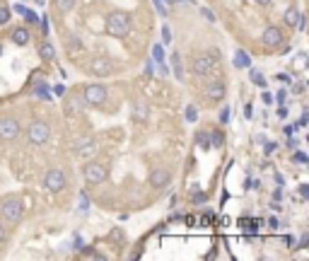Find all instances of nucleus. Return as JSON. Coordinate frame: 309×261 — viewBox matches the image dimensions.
<instances>
[{"label":"nucleus","mask_w":309,"mask_h":261,"mask_svg":"<svg viewBox=\"0 0 309 261\" xmlns=\"http://www.w3.org/2000/svg\"><path fill=\"white\" fill-rule=\"evenodd\" d=\"M107 32L116 39H126L131 34V15L123 10H114L107 17Z\"/></svg>","instance_id":"f257e3e1"},{"label":"nucleus","mask_w":309,"mask_h":261,"mask_svg":"<svg viewBox=\"0 0 309 261\" xmlns=\"http://www.w3.org/2000/svg\"><path fill=\"white\" fill-rule=\"evenodd\" d=\"M22 213H25L22 198H17V196H5V198L0 201V215H3V220H8V222H20V220H22Z\"/></svg>","instance_id":"f03ea898"},{"label":"nucleus","mask_w":309,"mask_h":261,"mask_svg":"<svg viewBox=\"0 0 309 261\" xmlns=\"http://www.w3.org/2000/svg\"><path fill=\"white\" fill-rule=\"evenodd\" d=\"M82 177L87 184H102V181H107L109 177V167L102 165V162H87V165L82 167Z\"/></svg>","instance_id":"7ed1b4c3"},{"label":"nucleus","mask_w":309,"mask_h":261,"mask_svg":"<svg viewBox=\"0 0 309 261\" xmlns=\"http://www.w3.org/2000/svg\"><path fill=\"white\" fill-rule=\"evenodd\" d=\"M66 186H68V177H66V172H63V169L54 167V169H49V172H46V177H44V189H46V191L58 193V191H63Z\"/></svg>","instance_id":"20e7f679"},{"label":"nucleus","mask_w":309,"mask_h":261,"mask_svg":"<svg viewBox=\"0 0 309 261\" xmlns=\"http://www.w3.org/2000/svg\"><path fill=\"white\" fill-rule=\"evenodd\" d=\"M215 66L217 63L208 54H201V56H193V58H191V70H193V75H198V78H208V75H213Z\"/></svg>","instance_id":"39448f33"},{"label":"nucleus","mask_w":309,"mask_h":261,"mask_svg":"<svg viewBox=\"0 0 309 261\" xmlns=\"http://www.w3.org/2000/svg\"><path fill=\"white\" fill-rule=\"evenodd\" d=\"M107 95H109V90L104 87V85H87L85 90H82V99L90 104V107H99V104H104L107 102Z\"/></svg>","instance_id":"423d86ee"},{"label":"nucleus","mask_w":309,"mask_h":261,"mask_svg":"<svg viewBox=\"0 0 309 261\" xmlns=\"http://www.w3.org/2000/svg\"><path fill=\"white\" fill-rule=\"evenodd\" d=\"M49 136H51V128H49L46 121H32V124H29L27 138L32 145H44V143L49 140Z\"/></svg>","instance_id":"0eeeda50"},{"label":"nucleus","mask_w":309,"mask_h":261,"mask_svg":"<svg viewBox=\"0 0 309 261\" xmlns=\"http://www.w3.org/2000/svg\"><path fill=\"white\" fill-rule=\"evenodd\" d=\"M87 73H92L94 78H109L114 73V63L109 61L107 56H97V58L90 61V70Z\"/></svg>","instance_id":"6e6552de"},{"label":"nucleus","mask_w":309,"mask_h":261,"mask_svg":"<svg viewBox=\"0 0 309 261\" xmlns=\"http://www.w3.org/2000/svg\"><path fill=\"white\" fill-rule=\"evenodd\" d=\"M20 131H22V126L15 116H3L0 119V140H15L20 136Z\"/></svg>","instance_id":"1a4fd4ad"},{"label":"nucleus","mask_w":309,"mask_h":261,"mask_svg":"<svg viewBox=\"0 0 309 261\" xmlns=\"http://www.w3.org/2000/svg\"><path fill=\"white\" fill-rule=\"evenodd\" d=\"M97 150V140L92 136H80L75 140V145H73V152L75 155H80V157H87V155H92Z\"/></svg>","instance_id":"9d476101"},{"label":"nucleus","mask_w":309,"mask_h":261,"mask_svg":"<svg viewBox=\"0 0 309 261\" xmlns=\"http://www.w3.org/2000/svg\"><path fill=\"white\" fill-rule=\"evenodd\" d=\"M263 44L268 46V49H275V46H280L282 39H285V34H282V29L280 27H275V25H270V27L263 29Z\"/></svg>","instance_id":"9b49d317"},{"label":"nucleus","mask_w":309,"mask_h":261,"mask_svg":"<svg viewBox=\"0 0 309 261\" xmlns=\"http://www.w3.org/2000/svg\"><path fill=\"white\" fill-rule=\"evenodd\" d=\"M205 95H208V99H213V102H222V99H225V95H227V90H225V83H222V80H215V83H210L208 87H205Z\"/></svg>","instance_id":"f8f14e48"},{"label":"nucleus","mask_w":309,"mask_h":261,"mask_svg":"<svg viewBox=\"0 0 309 261\" xmlns=\"http://www.w3.org/2000/svg\"><path fill=\"white\" fill-rule=\"evenodd\" d=\"M169 179H172V174H169V169H164V167H157V169L150 174L152 186H157V189H164V186L169 184Z\"/></svg>","instance_id":"ddd939ff"},{"label":"nucleus","mask_w":309,"mask_h":261,"mask_svg":"<svg viewBox=\"0 0 309 261\" xmlns=\"http://www.w3.org/2000/svg\"><path fill=\"white\" fill-rule=\"evenodd\" d=\"M10 39H13V44H17V46H25V44H29V29L15 27L13 32H10Z\"/></svg>","instance_id":"4468645a"},{"label":"nucleus","mask_w":309,"mask_h":261,"mask_svg":"<svg viewBox=\"0 0 309 261\" xmlns=\"http://www.w3.org/2000/svg\"><path fill=\"white\" fill-rule=\"evenodd\" d=\"M85 107H87V102L82 99V95H70V97H68L66 109L70 111V114H75V111H82Z\"/></svg>","instance_id":"2eb2a0df"},{"label":"nucleus","mask_w":309,"mask_h":261,"mask_svg":"<svg viewBox=\"0 0 309 261\" xmlns=\"http://www.w3.org/2000/svg\"><path fill=\"white\" fill-rule=\"evenodd\" d=\"M82 49V39L78 37V34H68V39H66V51L68 54H80Z\"/></svg>","instance_id":"dca6fc26"},{"label":"nucleus","mask_w":309,"mask_h":261,"mask_svg":"<svg viewBox=\"0 0 309 261\" xmlns=\"http://www.w3.org/2000/svg\"><path fill=\"white\" fill-rule=\"evenodd\" d=\"M39 58H41V61H46V63H49V61H54V58H56L54 44H51V42H41L39 44Z\"/></svg>","instance_id":"f3484780"},{"label":"nucleus","mask_w":309,"mask_h":261,"mask_svg":"<svg viewBox=\"0 0 309 261\" xmlns=\"http://www.w3.org/2000/svg\"><path fill=\"white\" fill-rule=\"evenodd\" d=\"M299 10H297V8H287V10H285V13H282V22H285V27H295L297 22H299Z\"/></svg>","instance_id":"a211bd4d"},{"label":"nucleus","mask_w":309,"mask_h":261,"mask_svg":"<svg viewBox=\"0 0 309 261\" xmlns=\"http://www.w3.org/2000/svg\"><path fill=\"white\" fill-rule=\"evenodd\" d=\"M148 116H150L148 104H143V102H135V104H133V119H138V121H145Z\"/></svg>","instance_id":"6ab92c4d"},{"label":"nucleus","mask_w":309,"mask_h":261,"mask_svg":"<svg viewBox=\"0 0 309 261\" xmlns=\"http://www.w3.org/2000/svg\"><path fill=\"white\" fill-rule=\"evenodd\" d=\"M172 70H174L176 80H184V78H186V75H184V68H181V58H179V54L172 56Z\"/></svg>","instance_id":"aec40b11"},{"label":"nucleus","mask_w":309,"mask_h":261,"mask_svg":"<svg viewBox=\"0 0 309 261\" xmlns=\"http://www.w3.org/2000/svg\"><path fill=\"white\" fill-rule=\"evenodd\" d=\"M208 143H210V148H222V143H225V136H222V131H215V133H210V136H208Z\"/></svg>","instance_id":"412c9836"},{"label":"nucleus","mask_w":309,"mask_h":261,"mask_svg":"<svg viewBox=\"0 0 309 261\" xmlns=\"http://www.w3.org/2000/svg\"><path fill=\"white\" fill-rule=\"evenodd\" d=\"M234 66H237V68H251V61H249V56L244 54V51H237Z\"/></svg>","instance_id":"4be33fe9"},{"label":"nucleus","mask_w":309,"mask_h":261,"mask_svg":"<svg viewBox=\"0 0 309 261\" xmlns=\"http://www.w3.org/2000/svg\"><path fill=\"white\" fill-rule=\"evenodd\" d=\"M73 8H75V0H56V10H58V13H70V10H73Z\"/></svg>","instance_id":"5701e85b"},{"label":"nucleus","mask_w":309,"mask_h":261,"mask_svg":"<svg viewBox=\"0 0 309 261\" xmlns=\"http://www.w3.org/2000/svg\"><path fill=\"white\" fill-rule=\"evenodd\" d=\"M184 116H186V121L188 124H193L196 119H198V107H193V104H188L186 111H184Z\"/></svg>","instance_id":"b1692460"},{"label":"nucleus","mask_w":309,"mask_h":261,"mask_svg":"<svg viewBox=\"0 0 309 261\" xmlns=\"http://www.w3.org/2000/svg\"><path fill=\"white\" fill-rule=\"evenodd\" d=\"M249 78H251V83L254 85H258V87H266V78L258 73V70H254L251 68V73H249Z\"/></svg>","instance_id":"393cba45"},{"label":"nucleus","mask_w":309,"mask_h":261,"mask_svg":"<svg viewBox=\"0 0 309 261\" xmlns=\"http://www.w3.org/2000/svg\"><path fill=\"white\" fill-rule=\"evenodd\" d=\"M10 17H13V10H10V8H5V5H0V25H8V22H10Z\"/></svg>","instance_id":"a878e982"},{"label":"nucleus","mask_w":309,"mask_h":261,"mask_svg":"<svg viewBox=\"0 0 309 261\" xmlns=\"http://www.w3.org/2000/svg\"><path fill=\"white\" fill-rule=\"evenodd\" d=\"M196 143L201 145L203 150H208V148H210V143H208V133H196Z\"/></svg>","instance_id":"bb28decb"},{"label":"nucleus","mask_w":309,"mask_h":261,"mask_svg":"<svg viewBox=\"0 0 309 261\" xmlns=\"http://www.w3.org/2000/svg\"><path fill=\"white\" fill-rule=\"evenodd\" d=\"M152 58H155L157 63H164V51H162L160 44H155V49H152Z\"/></svg>","instance_id":"cd10ccee"},{"label":"nucleus","mask_w":309,"mask_h":261,"mask_svg":"<svg viewBox=\"0 0 309 261\" xmlns=\"http://www.w3.org/2000/svg\"><path fill=\"white\" fill-rule=\"evenodd\" d=\"M87 208H90V198H87V193L80 191V210L82 213H87Z\"/></svg>","instance_id":"c85d7f7f"},{"label":"nucleus","mask_w":309,"mask_h":261,"mask_svg":"<svg viewBox=\"0 0 309 261\" xmlns=\"http://www.w3.org/2000/svg\"><path fill=\"white\" fill-rule=\"evenodd\" d=\"M34 95L41 97V99H49V92H46V85H37V90H34Z\"/></svg>","instance_id":"c756f323"},{"label":"nucleus","mask_w":309,"mask_h":261,"mask_svg":"<svg viewBox=\"0 0 309 261\" xmlns=\"http://www.w3.org/2000/svg\"><path fill=\"white\" fill-rule=\"evenodd\" d=\"M275 150H278V143H273V140H268V143H266V148H263V152H266V155H273Z\"/></svg>","instance_id":"7c9ffc66"},{"label":"nucleus","mask_w":309,"mask_h":261,"mask_svg":"<svg viewBox=\"0 0 309 261\" xmlns=\"http://www.w3.org/2000/svg\"><path fill=\"white\" fill-rule=\"evenodd\" d=\"M162 39H164V44H172V29L169 27H162Z\"/></svg>","instance_id":"2f4dec72"},{"label":"nucleus","mask_w":309,"mask_h":261,"mask_svg":"<svg viewBox=\"0 0 309 261\" xmlns=\"http://www.w3.org/2000/svg\"><path fill=\"white\" fill-rule=\"evenodd\" d=\"M208 56H210V58H213L215 63H220V61H222V54H220V49H210V51H208Z\"/></svg>","instance_id":"473e14b6"},{"label":"nucleus","mask_w":309,"mask_h":261,"mask_svg":"<svg viewBox=\"0 0 309 261\" xmlns=\"http://www.w3.org/2000/svg\"><path fill=\"white\" fill-rule=\"evenodd\" d=\"M295 247H299V249H307V247H309V234H302V237H299V242H297Z\"/></svg>","instance_id":"72a5a7b5"},{"label":"nucleus","mask_w":309,"mask_h":261,"mask_svg":"<svg viewBox=\"0 0 309 261\" xmlns=\"http://www.w3.org/2000/svg\"><path fill=\"white\" fill-rule=\"evenodd\" d=\"M292 160H295V162H299V165H304V162H307V155H304V152H295V155H292Z\"/></svg>","instance_id":"f704fd0d"},{"label":"nucleus","mask_w":309,"mask_h":261,"mask_svg":"<svg viewBox=\"0 0 309 261\" xmlns=\"http://www.w3.org/2000/svg\"><path fill=\"white\" fill-rule=\"evenodd\" d=\"M201 13H203V17H205L208 22H215V15H213V10H208V8H203Z\"/></svg>","instance_id":"c9c22d12"},{"label":"nucleus","mask_w":309,"mask_h":261,"mask_svg":"<svg viewBox=\"0 0 309 261\" xmlns=\"http://www.w3.org/2000/svg\"><path fill=\"white\" fill-rule=\"evenodd\" d=\"M54 95L56 97H63V95H66V85H54Z\"/></svg>","instance_id":"e433bc0d"},{"label":"nucleus","mask_w":309,"mask_h":261,"mask_svg":"<svg viewBox=\"0 0 309 261\" xmlns=\"http://www.w3.org/2000/svg\"><path fill=\"white\" fill-rule=\"evenodd\" d=\"M25 20H27V22H39V15H34L32 10H27V13H25Z\"/></svg>","instance_id":"4c0bfd02"},{"label":"nucleus","mask_w":309,"mask_h":261,"mask_svg":"<svg viewBox=\"0 0 309 261\" xmlns=\"http://www.w3.org/2000/svg\"><path fill=\"white\" fill-rule=\"evenodd\" d=\"M220 121H222V124H227L229 121V107H225V109L220 111Z\"/></svg>","instance_id":"58836bf2"},{"label":"nucleus","mask_w":309,"mask_h":261,"mask_svg":"<svg viewBox=\"0 0 309 261\" xmlns=\"http://www.w3.org/2000/svg\"><path fill=\"white\" fill-rule=\"evenodd\" d=\"M13 10H15V13H17V15H22V17H25V13H27L29 8H27V5H20V3H17V5H15Z\"/></svg>","instance_id":"ea45409f"},{"label":"nucleus","mask_w":309,"mask_h":261,"mask_svg":"<svg viewBox=\"0 0 309 261\" xmlns=\"http://www.w3.org/2000/svg\"><path fill=\"white\" fill-rule=\"evenodd\" d=\"M155 8H157V13H160L162 17H164V15H167V8H164V5H162L160 0H155Z\"/></svg>","instance_id":"a19ab883"},{"label":"nucleus","mask_w":309,"mask_h":261,"mask_svg":"<svg viewBox=\"0 0 309 261\" xmlns=\"http://www.w3.org/2000/svg\"><path fill=\"white\" fill-rule=\"evenodd\" d=\"M261 99H263V104H273V95H270V92H263Z\"/></svg>","instance_id":"79ce46f5"},{"label":"nucleus","mask_w":309,"mask_h":261,"mask_svg":"<svg viewBox=\"0 0 309 261\" xmlns=\"http://www.w3.org/2000/svg\"><path fill=\"white\" fill-rule=\"evenodd\" d=\"M244 116H246V119H251V116H254V107H251V104H246V109H244Z\"/></svg>","instance_id":"37998d69"},{"label":"nucleus","mask_w":309,"mask_h":261,"mask_svg":"<svg viewBox=\"0 0 309 261\" xmlns=\"http://www.w3.org/2000/svg\"><path fill=\"white\" fill-rule=\"evenodd\" d=\"M285 244H287V247H295V237H292V234H285Z\"/></svg>","instance_id":"c03bdc74"},{"label":"nucleus","mask_w":309,"mask_h":261,"mask_svg":"<svg viewBox=\"0 0 309 261\" xmlns=\"http://www.w3.org/2000/svg\"><path fill=\"white\" fill-rule=\"evenodd\" d=\"M184 220H186V225H188V227H193V225H196V215H186Z\"/></svg>","instance_id":"a18cd8bd"},{"label":"nucleus","mask_w":309,"mask_h":261,"mask_svg":"<svg viewBox=\"0 0 309 261\" xmlns=\"http://www.w3.org/2000/svg\"><path fill=\"white\" fill-rule=\"evenodd\" d=\"M282 131H285V136H292V133H295V126H285Z\"/></svg>","instance_id":"49530a36"},{"label":"nucleus","mask_w":309,"mask_h":261,"mask_svg":"<svg viewBox=\"0 0 309 261\" xmlns=\"http://www.w3.org/2000/svg\"><path fill=\"white\" fill-rule=\"evenodd\" d=\"M292 92H295V95H302V92H304V85H302V83L295 85V90H292Z\"/></svg>","instance_id":"de8ad7c7"},{"label":"nucleus","mask_w":309,"mask_h":261,"mask_svg":"<svg viewBox=\"0 0 309 261\" xmlns=\"http://www.w3.org/2000/svg\"><path fill=\"white\" fill-rule=\"evenodd\" d=\"M41 29H44V34H49V22L46 20H41Z\"/></svg>","instance_id":"09e8293b"},{"label":"nucleus","mask_w":309,"mask_h":261,"mask_svg":"<svg viewBox=\"0 0 309 261\" xmlns=\"http://www.w3.org/2000/svg\"><path fill=\"white\" fill-rule=\"evenodd\" d=\"M278 116H280V119H285V116H287V109H285V107H280V109H278Z\"/></svg>","instance_id":"8fccbe9b"},{"label":"nucleus","mask_w":309,"mask_h":261,"mask_svg":"<svg viewBox=\"0 0 309 261\" xmlns=\"http://www.w3.org/2000/svg\"><path fill=\"white\" fill-rule=\"evenodd\" d=\"M268 225H270V227H278V220H275L273 215H270V218H268Z\"/></svg>","instance_id":"3c124183"},{"label":"nucleus","mask_w":309,"mask_h":261,"mask_svg":"<svg viewBox=\"0 0 309 261\" xmlns=\"http://www.w3.org/2000/svg\"><path fill=\"white\" fill-rule=\"evenodd\" d=\"M256 3H258V5H263V8H266V5H270V3H273V0H256Z\"/></svg>","instance_id":"603ef678"},{"label":"nucleus","mask_w":309,"mask_h":261,"mask_svg":"<svg viewBox=\"0 0 309 261\" xmlns=\"http://www.w3.org/2000/svg\"><path fill=\"white\" fill-rule=\"evenodd\" d=\"M3 239H5V227L0 225V242H3Z\"/></svg>","instance_id":"864d4df0"},{"label":"nucleus","mask_w":309,"mask_h":261,"mask_svg":"<svg viewBox=\"0 0 309 261\" xmlns=\"http://www.w3.org/2000/svg\"><path fill=\"white\" fill-rule=\"evenodd\" d=\"M169 3H193V0H169Z\"/></svg>","instance_id":"5fc2aeb1"},{"label":"nucleus","mask_w":309,"mask_h":261,"mask_svg":"<svg viewBox=\"0 0 309 261\" xmlns=\"http://www.w3.org/2000/svg\"><path fill=\"white\" fill-rule=\"evenodd\" d=\"M34 3H39V5H44V3H46V0H34Z\"/></svg>","instance_id":"6e6d98bb"},{"label":"nucleus","mask_w":309,"mask_h":261,"mask_svg":"<svg viewBox=\"0 0 309 261\" xmlns=\"http://www.w3.org/2000/svg\"><path fill=\"white\" fill-rule=\"evenodd\" d=\"M0 56H3V42H0Z\"/></svg>","instance_id":"4d7b16f0"}]
</instances>
